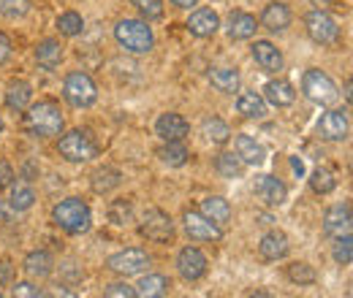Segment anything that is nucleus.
I'll use <instances>...</instances> for the list:
<instances>
[{"mask_svg": "<svg viewBox=\"0 0 353 298\" xmlns=\"http://www.w3.org/2000/svg\"><path fill=\"white\" fill-rule=\"evenodd\" d=\"M351 228H353L351 204H337V206H332L329 212L323 214V231L329 236H334V239L351 236Z\"/></svg>", "mask_w": 353, "mask_h": 298, "instance_id": "ddd939ff", "label": "nucleus"}, {"mask_svg": "<svg viewBox=\"0 0 353 298\" xmlns=\"http://www.w3.org/2000/svg\"><path fill=\"white\" fill-rule=\"evenodd\" d=\"M236 155H239V160L248 163V166H261L266 160L264 147H261L256 138H250V136H236Z\"/></svg>", "mask_w": 353, "mask_h": 298, "instance_id": "412c9836", "label": "nucleus"}, {"mask_svg": "<svg viewBox=\"0 0 353 298\" xmlns=\"http://www.w3.org/2000/svg\"><path fill=\"white\" fill-rule=\"evenodd\" d=\"M120 182H123V173L112 166H103L92 173V190L95 193H112L114 187H120Z\"/></svg>", "mask_w": 353, "mask_h": 298, "instance_id": "c85d7f7f", "label": "nucleus"}, {"mask_svg": "<svg viewBox=\"0 0 353 298\" xmlns=\"http://www.w3.org/2000/svg\"><path fill=\"white\" fill-rule=\"evenodd\" d=\"M8 57H11V41H8V39L0 33V65H3Z\"/></svg>", "mask_w": 353, "mask_h": 298, "instance_id": "a18cd8bd", "label": "nucleus"}, {"mask_svg": "<svg viewBox=\"0 0 353 298\" xmlns=\"http://www.w3.org/2000/svg\"><path fill=\"white\" fill-rule=\"evenodd\" d=\"M139 233L152 239V242H169L174 239V222L172 217L161 209H147L141 217V225H139Z\"/></svg>", "mask_w": 353, "mask_h": 298, "instance_id": "0eeeda50", "label": "nucleus"}, {"mask_svg": "<svg viewBox=\"0 0 353 298\" xmlns=\"http://www.w3.org/2000/svg\"><path fill=\"white\" fill-rule=\"evenodd\" d=\"M131 3L139 8V14L147 22H155V19L163 17V0H131Z\"/></svg>", "mask_w": 353, "mask_h": 298, "instance_id": "4c0bfd02", "label": "nucleus"}, {"mask_svg": "<svg viewBox=\"0 0 353 298\" xmlns=\"http://www.w3.org/2000/svg\"><path fill=\"white\" fill-rule=\"evenodd\" d=\"M150 263H152V257L147 255L144 250H123V253H117V255H112L106 260V266L120 277L141 274L144 268H150Z\"/></svg>", "mask_w": 353, "mask_h": 298, "instance_id": "1a4fd4ad", "label": "nucleus"}, {"mask_svg": "<svg viewBox=\"0 0 353 298\" xmlns=\"http://www.w3.org/2000/svg\"><path fill=\"white\" fill-rule=\"evenodd\" d=\"M33 201H36V193H33V187L30 184H22V182H17L14 184V190H11V209L14 212H25V209H30L33 206Z\"/></svg>", "mask_w": 353, "mask_h": 298, "instance_id": "2f4dec72", "label": "nucleus"}, {"mask_svg": "<svg viewBox=\"0 0 353 298\" xmlns=\"http://www.w3.org/2000/svg\"><path fill=\"white\" fill-rule=\"evenodd\" d=\"M188 120L182 117V114H161L158 117V123H155V133L163 138V141H182L185 136H188Z\"/></svg>", "mask_w": 353, "mask_h": 298, "instance_id": "2eb2a0df", "label": "nucleus"}, {"mask_svg": "<svg viewBox=\"0 0 353 298\" xmlns=\"http://www.w3.org/2000/svg\"><path fill=\"white\" fill-rule=\"evenodd\" d=\"M305 25H307V36L321 46H332L340 39V28L326 11H310Z\"/></svg>", "mask_w": 353, "mask_h": 298, "instance_id": "6e6552de", "label": "nucleus"}, {"mask_svg": "<svg viewBox=\"0 0 353 298\" xmlns=\"http://www.w3.org/2000/svg\"><path fill=\"white\" fill-rule=\"evenodd\" d=\"M302 89H305V95H307L312 103H318V106H332L334 100H337V85L323 74V71H318V68H310L305 71V79H302Z\"/></svg>", "mask_w": 353, "mask_h": 298, "instance_id": "39448f33", "label": "nucleus"}, {"mask_svg": "<svg viewBox=\"0 0 353 298\" xmlns=\"http://www.w3.org/2000/svg\"><path fill=\"white\" fill-rule=\"evenodd\" d=\"M30 11V0H0V14L8 19L25 17Z\"/></svg>", "mask_w": 353, "mask_h": 298, "instance_id": "ea45409f", "label": "nucleus"}, {"mask_svg": "<svg viewBox=\"0 0 353 298\" xmlns=\"http://www.w3.org/2000/svg\"><path fill=\"white\" fill-rule=\"evenodd\" d=\"M172 288V282L163 277V274H147L139 285H136V296L141 298H158V296H166Z\"/></svg>", "mask_w": 353, "mask_h": 298, "instance_id": "bb28decb", "label": "nucleus"}, {"mask_svg": "<svg viewBox=\"0 0 353 298\" xmlns=\"http://www.w3.org/2000/svg\"><path fill=\"white\" fill-rule=\"evenodd\" d=\"M11 182H14V169H11L6 160H0V190L8 187Z\"/></svg>", "mask_w": 353, "mask_h": 298, "instance_id": "c03bdc74", "label": "nucleus"}, {"mask_svg": "<svg viewBox=\"0 0 353 298\" xmlns=\"http://www.w3.org/2000/svg\"><path fill=\"white\" fill-rule=\"evenodd\" d=\"M215 169L225 179H236L242 173V160L234 152H223V155H218V160H215Z\"/></svg>", "mask_w": 353, "mask_h": 298, "instance_id": "72a5a7b5", "label": "nucleus"}, {"mask_svg": "<svg viewBox=\"0 0 353 298\" xmlns=\"http://www.w3.org/2000/svg\"><path fill=\"white\" fill-rule=\"evenodd\" d=\"M261 25L269 33H283L291 25V8L285 3H269L261 14Z\"/></svg>", "mask_w": 353, "mask_h": 298, "instance_id": "f3484780", "label": "nucleus"}, {"mask_svg": "<svg viewBox=\"0 0 353 298\" xmlns=\"http://www.w3.org/2000/svg\"><path fill=\"white\" fill-rule=\"evenodd\" d=\"M310 187L318 193V195H326L337 187V179L329 169H315L312 171V179H310Z\"/></svg>", "mask_w": 353, "mask_h": 298, "instance_id": "f704fd0d", "label": "nucleus"}, {"mask_svg": "<svg viewBox=\"0 0 353 298\" xmlns=\"http://www.w3.org/2000/svg\"><path fill=\"white\" fill-rule=\"evenodd\" d=\"M256 30H259L256 17H250V14H245V11H234V14L228 17V36H231L234 41H248V39L256 36Z\"/></svg>", "mask_w": 353, "mask_h": 298, "instance_id": "6ab92c4d", "label": "nucleus"}, {"mask_svg": "<svg viewBox=\"0 0 353 298\" xmlns=\"http://www.w3.org/2000/svg\"><path fill=\"white\" fill-rule=\"evenodd\" d=\"M158 158H161L166 166L179 169V166H185V160L190 158V152H188V147H185L182 141H166V147L158 149Z\"/></svg>", "mask_w": 353, "mask_h": 298, "instance_id": "7c9ffc66", "label": "nucleus"}, {"mask_svg": "<svg viewBox=\"0 0 353 298\" xmlns=\"http://www.w3.org/2000/svg\"><path fill=\"white\" fill-rule=\"evenodd\" d=\"M201 214L204 217H210L212 222H218V225H225L228 220H231V206H228V201L225 198H204L201 201Z\"/></svg>", "mask_w": 353, "mask_h": 298, "instance_id": "c756f323", "label": "nucleus"}, {"mask_svg": "<svg viewBox=\"0 0 353 298\" xmlns=\"http://www.w3.org/2000/svg\"><path fill=\"white\" fill-rule=\"evenodd\" d=\"M176 271H179L185 279H190V282L201 279V277L207 274V255H204L199 247H185V250H179V255H176Z\"/></svg>", "mask_w": 353, "mask_h": 298, "instance_id": "f8f14e48", "label": "nucleus"}, {"mask_svg": "<svg viewBox=\"0 0 353 298\" xmlns=\"http://www.w3.org/2000/svg\"><path fill=\"white\" fill-rule=\"evenodd\" d=\"M236 111L248 120H261V117H266L269 109H266V100L259 92H242L236 98Z\"/></svg>", "mask_w": 353, "mask_h": 298, "instance_id": "4be33fe9", "label": "nucleus"}, {"mask_svg": "<svg viewBox=\"0 0 353 298\" xmlns=\"http://www.w3.org/2000/svg\"><path fill=\"white\" fill-rule=\"evenodd\" d=\"M52 268H54V260L46 250H36V253H30L25 257V271L33 279H46L52 274Z\"/></svg>", "mask_w": 353, "mask_h": 298, "instance_id": "b1692460", "label": "nucleus"}, {"mask_svg": "<svg viewBox=\"0 0 353 298\" xmlns=\"http://www.w3.org/2000/svg\"><path fill=\"white\" fill-rule=\"evenodd\" d=\"M264 100H269L272 106H291L296 100V89H294V85H288L285 79L269 82L264 87Z\"/></svg>", "mask_w": 353, "mask_h": 298, "instance_id": "5701e85b", "label": "nucleus"}, {"mask_svg": "<svg viewBox=\"0 0 353 298\" xmlns=\"http://www.w3.org/2000/svg\"><path fill=\"white\" fill-rule=\"evenodd\" d=\"M256 193H259V198L264 201L266 206H280L288 198L285 184L280 179H274V176H259L256 179Z\"/></svg>", "mask_w": 353, "mask_h": 298, "instance_id": "dca6fc26", "label": "nucleus"}, {"mask_svg": "<svg viewBox=\"0 0 353 298\" xmlns=\"http://www.w3.org/2000/svg\"><path fill=\"white\" fill-rule=\"evenodd\" d=\"M52 217H54V225H60V228H63L65 233H71V236L90 231V222H92L90 206L82 198H65V201H60V204L52 209Z\"/></svg>", "mask_w": 353, "mask_h": 298, "instance_id": "f03ea898", "label": "nucleus"}, {"mask_svg": "<svg viewBox=\"0 0 353 298\" xmlns=\"http://www.w3.org/2000/svg\"><path fill=\"white\" fill-rule=\"evenodd\" d=\"M172 3H174V6H179V8H193L199 0H172Z\"/></svg>", "mask_w": 353, "mask_h": 298, "instance_id": "de8ad7c7", "label": "nucleus"}, {"mask_svg": "<svg viewBox=\"0 0 353 298\" xmlns=\"http://www.w3.org/2000/svg\"><path fill=\"white\" fill-rule=\"evenodd\" d=\"M82 28H85V22H82V17L77 11H65V14L57 17V30L63 36H79Z\"/></svg>", "mask_w": 353, "mask_h": 298, "instance_id": "c9c22d12", "label": "nucleus"}, {"mask_svg": "<svg viewBox=\"0 0 353 298\" xmlns=\"http://www.w3.org/2000/svg\"><path fill=\"white\" fill-rule=\"evenodd\" d=\"M201 130H204V136H207L212 144H225V141L231 138V128L223 123L221 117H207Z\"/></svg>", "mask_w": 353, "mask_h": 298, "instance_id": "473e14b6", "label": "nucleus"}, {"mask_svg": "<svg viewBox=\"0 0 353 298\" xmlns=\"http://www.w3.org/2000/svg\"><path fill=\"white\" fill-rule=\"evenodd\" d=\"M285 274H288V279L296 282V285H312V282L318 279L315 271H312V266H307V263H291Z\"/></svg>", "mask_w": 353, "mask_h": 298, "instance_id": "e433bc0d", "label": "nucleus"}, {"mask_svg": "<svg viewBox=\"0 0 353 298\" xmlns=\"http://www.w3.org/2000/svg\"><path fill=\"white\" fill-rule=\"evenodd\" d=\"M36 60H39V65L46 68V71H54L57 65H60V60H63V46L60 41H54V39H46L36 46Z\"/></svg>", "mask_w": 353, "mask_h": 298, "instance_id": "a878e982", "label": "nucleus"}, {"mask_svg": "<svg viewBox=\"0 0 353 298\" xmlns=\"http://www.w3.org/2000/svg\"><path fill=\"white\" fill-rule=\"evenodd\" d=\"M291 166H294V171H296V173H299V176H302V173H305V163H302V160H299V158H294V160H291Z\"/></svg>", "mask_w": 353, "mask_h": 298, "instance_id": "09e8293b", "label": "nucleus"}, {"mask_svg": "<svg viewBox=\"0 0 353 298\" xmlns=\"http://www.w3.org/2000/svg\"><path fill=\"white\" fill-rule=\"evenodd\" d=\"M318 133L321 138L326 141H345L348 133H351V120H348V111H340V109H332L321 117L318 123Z\"/></svg>", "mask_w": 353, "mask_h": 298, "instance_id": "9b49d317", "label": "nucleus"}, {"mask_svg": "<svg viewBox=\"0 0 353 298\" xmlns=\"http://www.w3.org/2000/svg\"><path fill=\"white\" fill-rule=\"evenodd\" d=\"M334 260L340 266H351L353 260V239L351 236H340L337 244H334Z\"/></svg>", "mask_w": 353, "mask_h": 298, "instance_id": "a19ab883", "label": "nucleus"}, {"mask_svg": "<svg viewBox=\"0 0 353 298\" xmlns=\"http://www.w3.org/2000/svg\"><path fill=\"white\" fill-rule=\"evenodd\" d=\"M221 28V17L212 11V8H196L188 19V30L196 36V39H212Z\"/></svg>", "mask_w": 353, "mask_h": 298, "instance_id": "4468645a", "label": "nucleus"}, {"mask_svg": "<svg viewBox=\"0 0 353 298\" xmlns=\"http://www.w3.org/2000/svg\"><path fill=\"white\" fill-rule=\"evenodd\" d=\"M11 296L14 298H41V296H46V293L41 290V288H36L33 282H19V285H14Z\"/></svg>", "mask_w": 353, "mask_h": 298, "instance_id": "37998d69", "label": "nucleus"}, {"mask_svg": "<svg viewBox=\"0 0 353 298\" xmlns=\"http://www.w3.org/2000/svg\"><path fill=\"white\" fill-rule=\"evenodd\" d=\"M114 39L120 41L123 49H128L133 54H144L155 46V36H152V28L141 19H123L117 22L114 28Z\"/></svg>", "mask_w": 353, "mask_h": 298, "instance_id": "7ed1b4c3", "label": "nucleus"}, {"mask_svg": "<svg viewBox=\"0 0 353 298\" xmlns=\"http://www.w3.org/2000/svg\"><path fill=\"white\" fill-rule=\"evenodd\" d=\"M103 296H109V298H136V288L125 285V282H114V285H106V288H103Z\"/></svg>", "mask_w": 353, "mask_h": 298, "instance_id": "79ce46f5", "label": "nucleus"}, {"mask_svg": "<svg viewBox=\"0 0 353 298\" xmlns=\"http://www.w3.org/2000/svg\"><path fill=\"white\" fill-rule=\"evenodd\" d=\"M253 57H256V63L264 68L266 74H277V71H283V54H280V49H277L274 43L256 41L253 43Z\"/></svg>", "mask_w": 353, "mask_h": 298, "instance_id": "a211bd4d", "label": "nucleus"}, {"mask_svg": "<svg viewBox=\"0 0 353 298\" xmlns=\"http://www.w3.org/2000/svg\"><path fill=\"white\" fill-rule=\"evenodd\" d=\"M0 133H3V120H0Z\"/></svg>", "mask_w": 353, "mask_h": 298, "instance_id": "8fccbe9b", "label": "nucleus"}, {"mask_svg": "<svg viewBox=\"0 0 353 298\" xmlns=\"http://www.w3.org/2000/svg\"><path fill=\"white\" fill-rule=\"evenodd\" d=\"M182 222H185L188 236L196 239V242H218V239L223 236L221 225L212 222L210 217H204L201 212H185Z\"/></svg>", "mask_w": 353, "mask_h": 298, "instance_id": "9d476101", "label": "nucleus"}, {"mask_svg": "<svg viewBox=\"0 0 353 298\" xmlns=\"http://www.w3.org/2000/svg\"><path fill=\"white\" fill-rule=\"evenodd\" d=\"M33 100V89L28 82H11L8 89H6V106L11 111H25Z\"/></svg>", "mask_w": 353, "mask_h": 298, "instance_id": "393cba45", "label": "nucleus"}, {"mask_svg": "<svg viewBox=\"0 0 353 298\" xmlns=\"http://www.w3.org/2000/svg\"><path fill=\"white\" fill-rule=\"evenodd\" d=\"M259 253L264 260H280V257L288 255V236L280 233V231H269L261 244H259Z\"/></svg>", "mask_w": 353, "mask_h": 298, "instance_id": "aec40b11", "label": "nucleus"}, {"mask_svg": "<svg viewBox=\"0 0 353 298\" xmlns=\"http://www.w3.org/2000/svg\"><path fill=\"white\" fill-rule=\"evenodd\" d=\"M11 277V263H0V282H6Z\"/></svg>", "mask_w": 353, "mask_h": 298, "instance_id": "49530a36", "label": "nucleus"}, {"mask_svg": "<svg viewBox=\"0 0 353 298\" xmlns=\"http://www.w3.org/2000/svg\"><path fill=\"white\" fill-rule=\"evenodd\" d=\"M210 82L218 92L234 95L239 89V74L234 68H215V71H210Z\"/></svg>", "mask_w": 353, "mask_h": 298, "instance_id": "cd10ccee", "label": "nucleus"}, {"mask_svg": "<svg viewBox=\"0 0 353 298\" xmlns=\"http://www.w3.org/2000/svg\"><path fill=\"white\" fill-rule=\"evenodd\" d=\"M60 128H63V111L52 100H41V103L30 106L28 114H25V130L30 136L49 138V136H57Z\"/></svg>", "mask_w": 353, "mask_h": 298, "instance_id": "f257e3e1", "label": "nucleus"}, {"mask_svg": "<svg viewBox=\"0 0 353 298\" xmlns=\"http://www.w3.org/2000/svg\"><path fill=\"white\" fill-rule=\"evenodd\" d=\"M109 220H112L114 225H125V222H131L133 220L131 201H114V204L109 206Z\"/></svg>", "mask_w": 353, "mask_h": 298, "instance_id": "58836bf2", "label": "nucleus"}, {"mask_svg": "<svg viewBox=\"0 0 353 298\" xmlns=\"http://www.w3.org/2000/svg\"><path fill=\"white\" fill-rule=\"evenodd\" d=\"M63 95H65V100H68L71 106L85 109V106H92V103H95V98H98V87H95V82L90 79L88 74L74 71V74L65 76Z\"/></svg>", "mask_w": 353, "mask_h": 298, "instance_id": "423d86ee", "label": "nucleus"}, {"mask_svg": "<svg viewBox=\"0 0 353 298\" xmlns=\"http://www.w3.org/2000/svg\"><path fill=\"white\" fill-rule=\"evenodd\" d=\"M60 155L68 160V163H88L98 155V144L95 138L90 136L88 130H71L60 138Z\"/></svg>", "mask_w": 353, "mask_h": 298, "instance_id": "20e7f679", "label": "nucleus"}]
</instances>
